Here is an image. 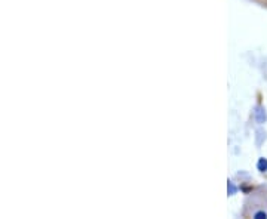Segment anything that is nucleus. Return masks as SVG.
Returning a JSON list of instances; mask_svg holds the SVG:
<instances>
[{
  "mask_svg": "<svg viewBox=\"0 0 267 219\" xmlns=\"http://www.w3.org/2000/svg\"><path fill=\"white\" fill-rule=\"evenodd\" d=\"M259 169H260L262 172H266L267 171V160L266 159H262V160L259 162Z\"/></svg>",
  "mask_w": 267,
  "mask_h": 219,
  "instance_id": "f257e3e1",
  "label": "nucleus"
},
{
  "mask_svg": "<svg viewBox=\"0 0 267 219\" xmlns=\"http://www.w3.org/2000/svg\"><path fill=\"white\" fill-rule=\"evenodd\" d=\"M256 218H257V219L267 218V215H266V214H265V212H259V214H256Z\"/></svg>",
  "mask_w": 267,
  "mask_h": 219,
  "instance_id": "f03ea898",
  "label": "nucleus"
}]
</instances>
